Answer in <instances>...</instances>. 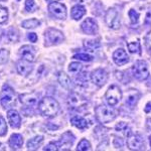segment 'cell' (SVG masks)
Listing matches in <instances>:
<instances>
[{
    "instance_id": "obj_33",
    "label": "cell",
    "mask_w": 151,
    "mask_h": 151,
    "mask_svg": "<svg viewBox=\"0 0 151 151\" xmlns=\"http://www.w3.org/2000/svg\"><path fill=\"white\" fill-rule=\"evenodd\" d=\"M7 35H8V38L11 41H17L18 38H19V35H18V31L16 28H10L8 30V33H7Z\"/></svg>"
},
{
    "instance_id": "obj_25",
    "label": "cell",
    "mask_w": 151,
    "mask_h": 151,
    "mask_svg": "<svg viewBox=\"0 0 151 151\" xmlns=\"http://www.w3.org/2000/svg\"><path fill=\"white\" fill-rule=\"evenodd\" d=\"M21 25H22V27L26 29H32V28L37 27V26L40 25V21L35 18H31V19H27V20L22 21Z\"/></svg>"
},
{
    "instance_id": "obj_32",
    "label": "cell",
    "mask_w": 151,
    "mask_h": 151,
    "mask_svg": "<svg viewBox=\"0 0 151 151\" xmlns=\"http://www.w3.org/2000/svg\"><path fill=\"white\" fill-rule=\"evenodd\" d=\"M9 58V50L5 48H1L0 50V65H3L7 63Z\"/></svg>"
},
{
    "instance_id": "obj_23",
    "label": "cell",
    "mask_w": 151,
    "mask_h": 151,
    "mask_svg": "<svg viewBox=\"0 0 151 151\" xmlns=\"http://www.w3.org/2000/svg\"><path fill=\"white\" fill-rule=\"evenodd\" d=\"M58 82H60V84L62 85L63 87L65 88V89H70V79L69 78V76L65 75V73L60 72V74H58Z\"/></svg>"
},
{
    "instance_id": "obj_39",
    "label": "cell",
    "mask_w": 151,
    "mask_h": 151,
    "mask_svg": "<svg viewBox=\"0 0 151 151\" xmlns=\"http://www.w3.org/2000/svg\"><path fill=\"white\" fill-rule=\"evenodd\" d=\"M28 40L31 41V42H36V40H37V35H35V33L31 32V33H28Z\"/></svg>"
},
{
    "instance_id": "obj_16",
    "label": "cell",
    "mask_w": 151,
    "mask_h": 151,
    "mask_svg": "<svg viewBox=\"0 0 151 151\" xmlns=\"http://www.w3.org/2000/svg\"><path fill=\"white\" fill-rule=\"evenodd\" d=\"M140 98V93L137 91V90H134V89H131L129 90L127 92V96H126V101H125V104L127 105L129 108H134L137 104L138 100Z\"/></svg>"
},
{
    "instance_id": "obj_7",
    "label": "cell",
    "mask_w": 151,
    "mask_h": 151,
    "mask_svg": "<svg viewBox=\"0 0 151 151\" xmlns=\"http://www.w3.org/2000/svg\"><path fill=\"white\" fill-rule=\"evenodd\" d=\"M105 21L107 25L112 29H117L120 27V20H119V15L114 8L108 9L105 15Z\"/></svg>"
},
{
    "instance_id": "obj_22",
    "label": "cell",
    "mask_w": 151,
    "mask_h": 151,
    "mask_svg": "<svg viewBox=\"0 0 151 151\" xmlns=\"http://www.w3.org/2000/svg\"><path fill=\"white\" fill-rule=\"evenodd\" d=\"M43 141V136H35V138H32V139H30L27 142V149L28 150H36L38 148V146H40L41 143H42Z\"/></svg>"
},
{
    "instance_id": "obj_31",
    "label": "cell",
    "mask_w": 151,
    "mask_h": 151,
    "mask_svg": "<svg viewBox=\"0 0 151 151\" xmlns=\"http://www.w3.org/2000/svg\"><path fill=\"white\" fill-rule=\"evenodd\" d=\"M128 14H129V17H130V19H131V23L135 24V23L138 22V20H139V17H140V13H139V12L134 10V9H130Z\"/></svg>"
},
{
    "instance_id": "obj_12",
    "label": "cell",
    "mask_w": 151,
    "mask_h": 151,
    "mask_svg": "<svg viewBox=\"0 0 151 151\" xmlns=\"http://www.w3.org/2000/svg\"><path fill=\"white\" fill-rule=\"evenodd\" d=\"M19 55L21 60L29 63H35V50L30 45H23L19 50Z\"/></svg>"
},
{
    "instance_id": "obj_26",
    "label": "cell",
    "mask_w": 151,
    "mask_h": 151,
    "mask_svg": "<svg viewBox=\"0 0 151 151\" xmlns=\"http://www.w3.org/2000/svg\"><path fill=\"white\" fill-rule=\"evenodd\" d=\"M84 47L90 52H95V50L101 47L100 42L98 40H85L84 41Z\"/></svg>"
},
{
    "instance_id": "obj_10",
    "label": "cell",
    "mask_w": 151,
    "mask_h": 151,
    "mask_svg": "<svg viewBox=\"0 0 151 151\" xmlns=\"http://www.w3.org/2000/svg\"><path fill=\"white\" fill-rule=\"evenodd\" d=\"M68 104H69L70 108L79 109L84 107L87 104V100L80 94L73 93L72 95H70L69 99H68Z\"/></svg>"
},
{
    "instance_id": "obj_44",
    "label": "cell",
    "mask_w": 151,
    "mask_h": 151,
    "mask_svg": "<svg viewBox=\"0 0 151 151\" xmlns=\"http://www.w3.org/2000/svg\"><path fill=\"white\" fill-rule=\"evenodd\" d=\"M79 1H80V2H84L85 0H79Z\"/></svg>"
},
{
    "instance_id": "obj_20",
    "label": "cell",
    "mask_w": 151,
    "mask_h": 151,
    "mask_svg": "<svg viewBox=\"0 0 151 151\" xmlns=\"http://www.w3.org/2000/svg\"><path fill=\"white\" fill-rule=\"evenodd\" d=\"M70 123H72V125H74L75 127H77L78 129H81V130H84V129L89 127L88 121L81 116L72 117V118H70Z\"/></svg>"
},
{
    "instance_id": "obj_2",
    "label": "cell",
    "mask_w": 151,
    "mask_h": 151,
    "mask_svg": "<svg viewBox=\"0 0 151 151\" xmlns=\"http://www.w3.org/2000/svg\"><path fill=\"white\" fill-rule=\"evenodd\" d=\"M95 115L97 120L102 124H107L115 120L117 117V111L115 109L108 107L106 105H100L95 109Z\"/></svg>"
},
{
    "instance_id": "obj_35",
    "label": "cell",
    "mask_w": 151,
    "mask_h": 151,
    "mask_svg": "<svg viewBox=\"0 0 151 151\" xmlns=\"http://www.w3.org/2000/svg\"><path fill=\"white\" fill-rule=\"evenodd\" d=\"M74 58L84 60V62H91V60H93V57H91V55H88V53H78V55H74Z\"/></svg>"
},
{
    "instance_id": "obj_37",
    "label": "cell",
    "mask_w": 151,
    "mask_h": 151,
    "mask_svg": "<svg viewBox=\"0 0 151 151\" xmlns=\"http://www.w3.org/2000/svg\"><path fill=\"white\" fill-rule=\"evenodd\" d=\"M145 45H146V47H147L148 52L151 53V31L147 33L145 37Z\"/></svg>"
},
{
    "instance_id": "obj_27",
    "label": "cell",
    "mask_w": 151,
    "mask_h": 151,
    "mask_svg": "<svg viewBox=\"0 0 151 151\" xmlns=\"http://www.w3.org/2000/svg\"><path fill=\"white\" fill-rule=\"evenodd\" d=\"M127 47L129 52L132 53H141V47L139 41H132V42H129L127 45Z\"/></svg>"
},
{
    "instance_id": "obj_8",
    "label": "cell",
    "mask_w": 151,
    "mask_h": 151,
    "mask_svg": "<svg viewBox=\"0 0 151 151\" xmlns=\"http://www.w3.org/2000/svg\"><path fill=\"white\" fill-rule=\"evenodd\" d=\"M91 80L96 86L103 87L108 80V74L104 69H96L91 74Z\"/></svg>"
},
{
    "instance_id": "obj_9",
    "label": "cell",
    "mask_w": 151,
    "mask_h": 151,
    "mask_svg": "<svg viewBox=\"0 0 151 151\" xmlns=\"http://www.w3.org/2000/svg\"><path fill=\"white\" fill-rule=\"evenodd\" d=\"M14 97H15V93H14L13 89L9 86H5L2 89V94H1V105L3 107H7L9 105H11L14 102Z\"/></svg>"
},
{
    "instance_id": "obj_43",
    "label": "cell",
    "mask_w": 151,
    "mask_h": 151,
    "mask_svg": "<svg viewBox=\"0 0 151 151\" xmlns=\"http://www.w3.org/2000/svg\"><path fill=\"white\" fill-rule=\"evenodd\" d=\"M48 1H52V2H55V1H58V0H48Z\"/></svg>"
},
{
    "instance_id": "obj_45",
    "label": "cell",
    "mask_w": 151,
    "mask_h": 151,
    "mask_svg": "<svg viewBox=\"0 0 151 151\" xmlns=\"http://www.w3.org/2000/svg\"><path fill=\"white\" fill-rule=\"evenodd\" d=\"M150 146H151V137H150Z\"/></svg>"
},
{
    "instance_id": "obj_14",
    "label": "cell",
    "mask_w": 151,
    "mask_h": 151,
    "mask_svg": "<svg viewBox=\"0 0 151 151\" xmlns=\"http://www.w3.org/2000/svg\"><path fill=\"white\" fill-rule=\"evenodd\" d=\"M19 101L27 107H33L38 104V96L35 93H25L19 95Z\"/></svg>"
},
{
    "instance_id": "obj_24",
    "label": "cell",
    "mask_w": 151,
    "mask_h": 151,
    "mask_svg": "<svg viewBox=\"0 0 151 151\" xmlns=\"http://www.w3.org/2000/svg\"><path fill=\"white\" fill-rule=\"evenodd\" d=\"M115 128H116L117 132L123 134L124 136H127L128 137V136L130 135V128H129V126L125 122H120L119 124H117Z\"/></svg>"
},
{
    "instance_id": "obj_15",
    "label": "cell",
    "mask_w": 151,
    "mask_h": 151,
    "mask_svg": "<svg viewBox=\"0 0 151 151\" xmlns=\"http://www.w3.org/2000/svg\"><path fill=\"white\" fill-rule=\"evenodd\" d=\"M113 60L116 65H124L129 62V57L123 48H118L113 53Z\"/></svg>"
},
{
    "instance_id": "obj_6",
    "label": "cell",
    "mask_w": 151,
    "mask_h": 151,
    "mask_svg": "<svg viewBox=\"0 0 151 151\" xmlns=\"http://www.w3.org/2000/svg\"><path fill=\"white\" fill-rule=\"evenodd\" d=\"M48 11L58 19H65L67 18V8L63 3L58 2H52L48 4Z\"/></svg>"
},
{
    "instance_id": "obj_30",
    "label": "cell",
    "mask_w": 151,
    "mask_h": 151,
    "mask_svg": "<svg viewBox=\"0 0 151 151\" xmlns=\"http://www.w3.org/2000/svg\"><path fill=\"white\" fill-rule=\"evenodd\" d=\"M38 7L35 4V0H26L25 1V10L27 12H35Z\"/></svg>"
},
{
    "instance_id": "obj_46",
    "label": "cell",
    "mask_w": 151,
    "mask_h": 151,
    "mask_svg": "<svg viewBox=\"0 0 151 151\" xmlns=\"http://www.w3.org/2000/svg\"><path fill=\"white\" fill-rule=\"evenodd\" d=\"M2 1H5V0H2Z\"/></svg>"
},
{
    "instance_id": "obj_36",
    "label": "cell",
    "mask_w": 151,
    "mask_h": 151,
    "mask_svg": "<svg viewBox=\"0 0 151 151\" xmlns=\"http://www.w3.org/2000/svg\"><path fill=\"white\" fill-rule=\"evenodd\" d=\"M7 132V125L6 121L4 120V118L2 116H0V136L5 135Z\"/></svg>"
},
{
    "instance_id": "obj_40",
    "label": "cell",
    "mask_w": 151,
    "mask_h": 151,
    "mask_svg": "<svg viewBox=\"0 0 151 151\" xmlns=\"http://www.w3.org/2000/svg\"><path fill=\"white\" fill-rule=\"evenodd\" d=\"M145 22H149V23H151V8L148 10V12H147V14H146V19H145Z\"/></svg>"
},
{
    "instance_id": "obj_5",
    "label": "cell",
    "mask_w": 151,
    "mask_h": 151,
    "mask_svg": "<svg viewBox=\"0 0 151 151\" xmlns=\"http://www.w3.org/2000/svg\"><path fill=\"white\" fill-rule=\"evenodd\" d=\"M105 98L106 101L110 106H115L121 101L122 99V92H121L120 88L116 85H112L107 90L106 94H105Z\"/></svg>"
},
{
    "instance_id": "obj_21",
    "label": "cell",
    "mask_w": 151,
    "mask_h": 151,
    "mask_svg": "<svg viewBox=\"0 0 151 151\" xmlns=\"http://www.w3.org/2000/svg\"><path fill=\"white\" fill-rule=\"evenodd\" d=\"M85 14H86V8L83 5H79V4L75 5L70 11V15L75 20H80Z\"/></svg>"
},
{
    "instance_id": "obj_42",
    "label": "cell",
    "mask_w": 151,
    "mask_h": 151,
    "mask_svg": "<svg viewBox=\"0 0 151 151\" xmlns=\"http://www.w3.org/2000/svg\"><path fill=\"white\" fill-rule=\"evenodd\" d=\"M147 125H148V127H149L151 129V118H149L147 120Z\"/></svg>"
},
{
    "instance_id": "obj_13",
    "label": "cell",
    "mask_w": 151,
    "mask_h": 151,
    "mask_svg": "<svg viewBox=\"0 0 151 151\" xmlns=\"http://www.w3.org/2000/svg\"><path fill=\"white\" fill-rule=\"evenodd\" d=\"M127 145L131 150H142L144 148V141L140 135L128 136Z\"/></svg>"
},
{
    "instance_id": "obj_1",
    "label": "cell",
    "mask_w": 151,
    "mask_h": 151,
    "mask_svg": "<svg viewBox=\"0 0 151 151\" xmlns=\"http://www.w3.org/2000/svg\"><path fill=\"white\" fill-rule=\"evenodd\" d=\"M38 110L45 117H55L60 111V104L52 97H45L38 103Z\"/></svg>"
},
{
    "instance_id": "obj_18",
    "label": "cell",
    "mask_w": 151,
    "mask_h": 151,
    "mask_svg": "<svg viewBox=\"0 0 151 151\" xmlns=\"http://www.w3.org/2000/svg\"><path fill=\"white\" fill-rule=\"evenodd\" d=\"M16 69L19 75L21 76H27L28 74H30V72L32 70V67L30 65V63L26 62V60H19L16 64Z\"/></svg>"
},
{
    "instance_id": "obj_28",
    "label": "cell",
    "mask_w": 151,
    "mask_h": 151,
    "mask_svg": "<svg viewBox=\"0 0 151 151\" xmlns=\"http://www.w3.org/2000/svg\"><path fill=\"white\" fill-rule=\"evenodd\" d=\"M82 70H83V65L82 64H80V63L74 62V63H70L69 65V72L70 74L77 75V74H79Z\"/></svg>"
},
{
    "instance_id": "obj_19",
    "label": "cell",
    "mask_w": 151,
    "mask_h": 151,
    "mask_svg": "<svg viewBox=\"0 0 151 151\" xmlns=\"http://www.w3.org/2000/svg\"><path fill=\"white\" fill-rule=\"evenodd\" d=\"M23 144V137L20 134H12L9 138V146L12 149H19Z\"/></svg>"
},
{
    "instance_id": "obj_41",
    "label": "cell",
    "mask_w": 151,
    "mask_h": 151,
    "mask_svg": "<svg viewBox=\"0 0 151 151\" xmlns=\"http://www.w3.org/2000/svg\"><path fill=\"white\" fill-rule=\"evenodd\" d=\"M150 111H151V102H148V103L146 104L145 112H146V113H149Z\"/></svg>"
},
{
    "instance_id": "obj_34",
    "label": "cell",
    "mask_w": 151,
    "mask_h": 151,
    "mask_svg": "<svg viewBox=\"0 0 151 151\" xmlns=\"http://www.w3.org/2000/svg\"><path fill=\"white\" fill-rule=\"evenodd\" d=\"M8 19V10L5 7L0 5V24L4 23Z\"/></svg>"
},
{
    "instance_id": "obj_4",
    "label": "cell",
    "mask_w": 151,
    "mask_h": 151,
    "mask_svg": "<svg viewBox=\"0 0 151 151\" xmlns=\"http://www.w3.org/2000/svg\"><path fill=\"white\" fill-rule=\"evenodd\" d=\"M132 73L135 79L139 81H144L149 77V70L148 65L143 60H137L132 67Z\"/></svg>"
},
{
    "instance_id": "obj_29",
    "label": "cell",
    "mask_w": 151,
    "mask_h": 151,
    "mask_svg": "<svg viewBox=\"0 0 151 151\" xmlns=\"http://www.w3.org/2000/svg\"><path fill=\"white\" fill-rule=\"evenodd\" d=\"M91 149H92L91 143L87 139H83L80 141V143L78 144V147H77L78 151H90Z\"/></svg>"
},
{
    "instance_id": "obj_3",
    "label": "cell",
    "mask_w": 151,
    "mask_h": 151,
    "mask_svg": "<svg viewBox=\"0 0 151 151\" xmlns=\"http://www.w3.org/2000/svg\"><path fill=\"white\" fill-rule=\"evenodd\" d=\"M45 45H47V47L53 45H60V42H63L65 40L64 33L55 28L47 29L45 32Z\"/></svg>"
},
{
    "instance_id": "obj_17",
    "label": "cell",
    "mask_w": 151,
    "mask_h": 151,
    "mask_svg": "<svg viewBox=\"0 0 151 151\" xmlns=\"http://www.w3.org/2000/svg\"><path fill=\"white\" fill-rule=\"evenodd\" d=\"M7 118L10 123V126L12 128H19L21 124V118L17 111L15 110H9L7 112Z\"/></svg>"
},
{
    "instance_id": "obj_38",
    "label": "cell",
    "mask_w": 151,
    "mask_h": 151,
    "mask_svg": "<svg viewBox=\"0 0 151 151\" xmlns=\"http://www.w3.org/2000/svg\"><path fill=\"white\" fill-rule=\"evenodd\" d=\"M43 150H50V151H58V148L55 143H50L48 145H47V147L43 148Z\"/></svg>"
},
{
    "instance_id": "obj_11",
    "label": "cell",
    "mask_w": 151,
    "mask_h": 151,
    "mask_svg": "<svg viewBox=\"0 0 151 151\" xmlns=\"http://www.w3.org/2000/svg\"><path fill=\"white\" fill-rule=\"evenodd\" d=\"M81 27H82V30L84 31L85 33H87V35H96L99 29L97 21L91 17L85 19V20L83 21Z\"/></svg>"
}]
</instances>
